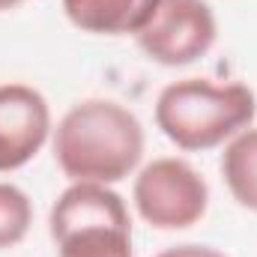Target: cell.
I'll use <instances>...</instances> for the list:
<instances>
[{"label": "cell", "mask_w": 257, "mask_h": 257, "mask_svg": "<svg viewBox=\"0 0 257 257\" xmlns=\"http://www.w3.org/2000/svg\"><path fill=\"white\" fill-rule=\"evenodd\" d=\"M144 159V126L114 99L72 105L54 128V162L72 183H120Z\"/></svg>", "instance_id": "6da1fadb"}, {"label": "cell", "mask_w": 257, "mask_h": 257, "mask_svg": "<svg viewBox=\"0 0 257 257\" xmlns=\"http://www.w3.org/2000/svg\"><path fill=\"white\" fill-rule=\"evenodd\" d=\"M257 96L248 84H212L209 78H183L168 84L156 99L159 132L186 153L215 150L251 128Z\"/></svg>", "instance_id": "7a4b0ae2"}, {"label": "cell", "mask_w": 257, "mask_h": 257, "mask_svg": "<svg viewBox=\"0 0 257 257\" xmlns=\"http://www.w3.org/2000/svg\"><path fill=\"white\" fill-rule=\"evenodd\" d=\"M57 257H135L126 200L105 183H72L48 218Z\"/></svg>", "instance_id": "3957f363"}, {"label": "cell", "mask_w": 257, "mask_h": 257, "mask_svg": "<svg viewBox=\"0 0 257 257\" xmlns=\"http://www.w3.org/2000/svg\"><path fill=\"white\" fill-rule=\"evenodd\" d=\"M132 200L138 215L156 230H186L206 215L209 186L186 159H153L135 177Z\"/></svg>", "instance_id": "277c9868"}, {"label": "cell", "mask_w": 257, "mask_h": 257, "mask_svg": "<svg viewBox=\"0 0 257 257\" xmlns=\"http://www.w3.org/2000/svg\"><path fill=\"white\" fill-rule=\"evenodd\" d=\"M215 36L218 24L206 0H156L135 42L153 63L189 66L209 54Z\"/></svg>", "instance_id": "5b68a950"}, {"label": "cell", "mask_w": 257, "mask_h": 257, "mask_svg": "<svg viewBox=\"0 0 257 257\" xmlns=\"http://www.w3.org/2000/svg\"><path fill=\"white\" fill-rule=\"evenodd\" d=\"M51 108L30 84H0V174L18 171L45 147Z\"/></svg>", "instance_id": "8992f818"}, {"label": "cell", "mask_w": 257, "mask_h": 257, "mask_svg": "<svg viewBox=\"0 0 257 257\" xmlns=\"http://www.w3.org/2000/svg\"><path fill=\"white\" fill-rule=\"evenodd\" d=\"M156 0H63L66 18L96 36H135L150 18Z\"/></svg>", "instance_id": "52a82bcc"}, {"label": "cell", "mask_w": 257, "mask_h": 257, "mask_svg": "<svg viewBox=\"0 0 257 257\" xmlns=\"http://www.w3.org/2000/svg\"><path fill=\"white\" fill-rule=\"evenodd\" d=\"M221 177L233 200L257 212V128H245L227 141L221 153Z\"/></svg>", "instance_id": "ba28073f"}, {"label": "cell", "mask_w": 257, "mask_h": 257, "mask_svg": "<svg viewBox=\"0 0 257 257\" xmlns=\"http://www.w3.org/2000/svg\"><path fill=\"white\" fill-rule=\"evenodd\" d=\"M33 224L30 197L12 183H0V251L18 245Z\"/></svg>", "instance_id": "9c48e42d"}, {"label": "cell", "mask_w": 257, "mask_h": 257, "mask_svg": "<svg viewBox=\"0 0 257 257\" xmlns=\"http://www.w3.org/2000/svg\"><path fill=\"white\" fill-rule=\"evenodd\" d=\"M156 257H227L218 248H209V245H177V248H168Z\"/></svg>", "instance_id": "30bf717a"}, {"label": "cell", "mask_w": 257, "mask_h": 257, "mask_svg": "<svg viewBox=\"0 0 257 257\" xmlns=\"http://www.w3.org/2000/svg\"><path fill=\"white\" fill-rule=\"evenodd\" d=\"M18 3H24V0H0V12H6V9H15Z\"/></svg>", "instance_id": "8fae6325"}]
</instances>
